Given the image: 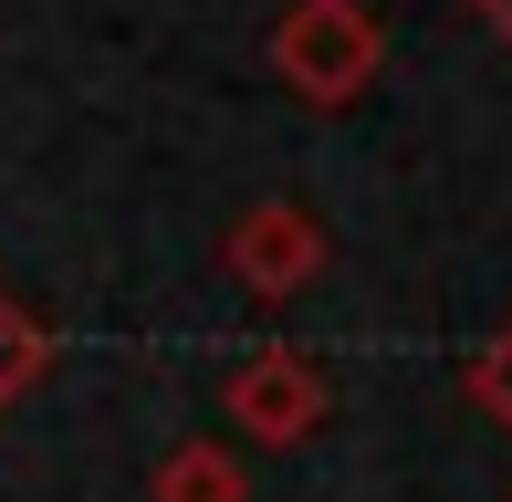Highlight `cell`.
<instances>
[{
	"label": "cell",
	"instance_id": "cell-5",
	"mask_svg": "<svg viewBox=\"0 0 512 502\" xmlns=\"http://www.w3.org/2000/svg\"><path fill=\"white\" fill-rule=\"evenodd\" d=\"M42 377H53V325H42V314L0 283V408H21Z\"/></svg>",
	"mask_w": 512,
	"mask_h": 502
},
{
	"label": "cell",
	"instance_id": "cell-8",
	"mask_svg": "<svg viewBox=\"0 0 512 502\" xmlns=\"http://www.w3.org/2000/svg\"><path fill=\"white\" fill-rule=\"evenodd\" d=\"M502 502H512V492H502Z\"/></svg>",
	"mask_w": 512,
	"mask_h": 502
},
{
	"label": "cell",
	"instance_id": "cell-6",
	"mask_svg": "<svg viewBox=\"0 0 512 502\" xmlns=\"http://www.w3.org/2000/svg\"><path fill=\"white\" fill-rule=\"evenodd\" d=\"M460 387H471V408H481V419H492L502 440H512V314H502V325H492V335L471 346V367H460Z\"/></svg>",
	"mask_w": 512,
	"mask_h": 502
},
{
	"label": "cell",
	"instance_id": "cell-4",
	"mask_svg": "<svg viewBox=\"0 0 512 502\" xmlns=\"http://www.w3.org/2000/svg\"><path fill=\"white\" fill-rule=\"evenodd\" d=\"M147 502H251V471H241L230 440H178L147 471Z\"/></svg>",
	"mask_w": 512,
	"mask_h": 502
},
{
	"label": "cell",
	"instance_id": "cell-3",
	"mask_svg": "<svg viewBox=\"0 0 512 502\" xmlns=\"http://www.w3.org/2000/svg\"><path fill=\"white\" fill-rule=\"evenodd\" d=\"M220 408H230V429H251L262 450H304L314 429L335 419V377H324L304 346H251L241 367H230Z\"/></svg>",
	"mask_w": 512,
	"mask_h": 502
},
{
	"label": "cell",
	"instance_id": "cell-1",
	"mask_svg": "<svg viewBox=\"0 0 512 502\" xmlns=\"http://www.w3.org/2000/svg\"><path fill=\"white\" fill-rule=\"evenodd\" d=\"M377 63H387V21L366 0H293L272 21V84L314 116H345L377 84Z\"/></svg>",
	"mask_w": 512,
	"mask_h": 502
},
{
	"label": "cell",
	"instance_id": "cell-7",
	"mask_svg": "<svg viewBox=\"0 0 512 502\" xmlns=\"http://www.w3.org/2000/svg\"><path fill=\"white\" fill-rule=\"evenodd\" d=\"M471 11L492 21V42H502V53H512V0H471Z\"/></svg>",
	"mask_w": 512,
	"mask_h": 502
},
{
	"label": "cell",
	"instance_id": "cell-2",
	"mask_svg": "<svg viewBox=\"0 0 512 502\" xmlns=\"http://www.w3.org/2000/svg\"><path fill=\"white\" fill-rule=\"evenodd\" d=\"M220 262H230V283H241L251 304H293V293L324 283L335 241H324V220L304 199H251V210L220 231Z\"/></svg>",
	"mask_w": 512,
	"mask_h": 502
}]
</instances>
